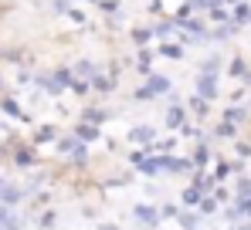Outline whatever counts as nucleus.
Returning a JSON list of instances; mask_svg holds the SVG:
<instances>
[{
  "instance_id": "3",
  "label": "nucleus",
  "mask_w": 251,
  "mask_h": 230,
  "mask_svg": "<svg viewBox=\"0 0 251 230\" xmlns=\"http://www.w3.org/2000/svg\"><path fill=\"white\" fill-rule=\"evenodd\" d=\"M95 136H99L95 125H78V129H75V139H78V142H92Z\"/></svg>"
},
{
  "instance_id": "9",
  "label": "nucleus",
  "mask_w": 251,
  "mask_h": 230,
  "mask_svg": "<svg viewBox=\"0 0 251 230\" xmlns=\"http://www.w3.org/2000/svg\"><path fill=\"white\" fill-rule=\"evenodd\" d=\"M163 54H167V58H180V47H173V44H170V47H163Z\"/></svg>"
},
{
  "instance_id": "5",
  "label": "nucleus",
  "mask_w": 251,
  "mask_h": 230,
  "mask_svg": "<svg viewBox=\"0 0 251 230\" xmlns=\"http://www.w3.org/2000/svg\"><path fill=\"white\" fill-rule=\"evenodd\" d=\"M180 122H183V109H173L167 115V125H180Z\"/></svg>"
},
{
  "instance_id": "4",
  "label": "nucleus",
  "mask_w": 251,
  "mask_h": 230,
  "mask_svg": "<svg viewBox=\"0 0 251 230\" xmlns=\"http://www.w3.org/2000/svg\"><path fill=\"white\" fill-rule=\"evenodd\" d=\"M31 162H34V153H31L27 146H24V149H17V166H31Z\"/></svg>"
},
{
  "instance_id": "2",
  "label": "nucleus",
  "mask_w": 251,
  "mask_h": 230,
  "mask_svg": "<svg viewBox=\"0 0 251 230\" xmlns=\"http://www.w3.org/2000/svg\"><path fill=\"white\" fill-rule=\"evenodd\" d=\"M132 213H136L139 224H156V210H153V207H136Z\"/></svg>"
},
{
  "instance_id": "1",
  "label": "nucleus",
  "mask_w": 251,
  "mask_h": 230,
  "mask_svg": "<svg viewBox=\"0 0 251 230\" xmlns=\"http://www.w3.org/2000/svg\"><path fill=\"white\" fill-rule=\"evenodd\" d=\"M129 139H132V142L150 146V142H153V129H150V125H139V129H132V132H129Z\"/></svg>"
},
{
  "instance_id": "8",
  "label": "nucleus",
  "mask_w": 251,
  "mask_h": 230,
  "mask_svg": "<svg viewBox=\"0 0 251 230\" xmlns=\"http://www.w3.org/2000/svg\"><path fill=\"white\" fill-rule=\"evenodd\" d=\"M201 95H214V85H210V78H204V81H201Z\"/></svg>"
},
{
  "instance_id": "7",
  "label": "nucleus",
  "mask_w": 251,
  "mask_h": 230,
  "mask_svg": "<svg viewBox=\"0 0 251 230\" xmlns=\"http://www.w3.org/2000/svg\"><path fill=\"white\" fill-rule=\"evenodd\" d=\"M183 203H201V190H194V186H190V190L183 193Z\"/></svg>"
},
{
  "instance_id": "6",
  "label": "nucleus",
  "mask_w": 251,
  "mask_h": 230,
  "mask_svg": "<svg viewBox=\"0 0 251 230\" xmlns=\"http://www.w3.org/2000/svg\"><path fill=\"white\" fill-rule=\"evenodd\" d=\"M48 139H54V129H48V125H44L41 132L34 136V142H48Z\"/></svg>"
}]
</instances>
